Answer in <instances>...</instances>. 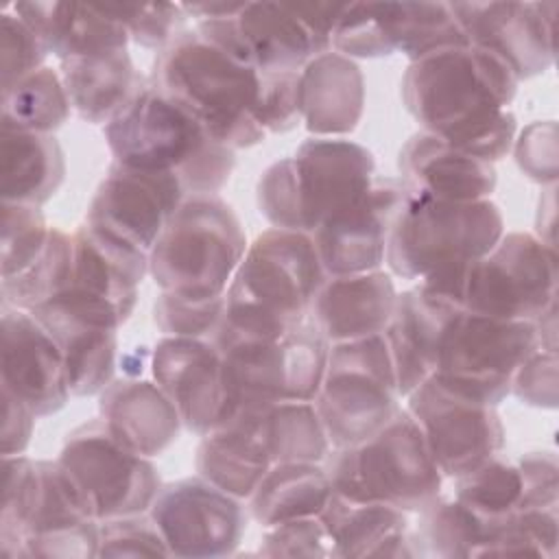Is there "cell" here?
Wrapping results in <instances>:
<instances>
[{"label": "cell", "instance_id": "1", "mask_svg": "<svg viewBox=\"0 0 559 559\" xmlns=\"http://www.w3.org/2000/svg\"><path fill=\"white\" fill-rule=\"evenodd\" d=\"M518 79L496 55L476 46H450L408 63L402 100L421 131L485 162L502 159L515 142L509 109Z\"/></svg>", "mask_w": 559, "mask_h": 559}, {"label": "cell", "instance_id": "2", "mask_svg": "<svg viewBox=\"0 0 559 559\" xmlns=\"http://www.w3.org/2000/svg\"><path fill=\"white\" fill-rule=\"evenodd\" d=\"M114 162L175 175L188 194H216L231 177L234 151L157 87H142L105 124Z\"/></svg>", "mask_w": 559, "mask_h": 559}, {"label": "cell", "instance_id": "3", "mask_svg": "<svg viewBox=\"0 0 559 559\" xmlns=\"http://www.w3.org/2000/svg\"><path fill=\"white\" fill-rule=\"evenodd\" d=\"M153 87L190 111L231 151L255 146L266 135L255 120L260 70L205 41L197 31L177 35L159 52Z\"/></svg>", "mask_w": 559, "mask_h": 559}, {"label": "cell", "instance_id": "4", "mask_svg": "<svg viewBox=\"0 0 559 559\" xmlns=\"http://www.w3.org/2000/svg\"><path fill=\"white\" fill-rule=\"evenodd\" d=\"M373 170V155L362 144L310 138L293 157L277 159L262 173L258 210L277 229L312 234L371 190Z\"/></svg>", "mask_w": 559, "mask_h": 559}, {"label": "cell", "instance_id": "5", "mask_svg": "<svg viewBox=\"0 0 559 559\" xmlns=\"http://www.w3.org/2000/svg\"><path fill=\"white\" fill-rule=\"evenodd\" d=\"M325 277L310 234L266 229L245 251L223 319L238 330L284 334L306 321Z\"/></svg>", "mask_w": 559, "mask_h": 559}, {"label": "cell", "instance_id": "6", "mask_svg": "<svg viewBox=\"0 0 559 559\" xmlns=\"http://www.w3.org/2000/svg\"><path fill=\"white\" fill-rule=\"evenodd\" d=\"M247 238L218 194H190L148 251V275L162 293L188 301L223 297L245 258Z\"/></svg>", "mask_w": 559, "mask_h": 559}, {"label": "cell", "instance_id": "7", "mask_svg": "<svg viewBox=\"0 0 559 559\" xmlns=\"http://www.w3.org/2000/svg\"><path fill=\"white\" fill-rule=\"evenodd\" d=\"M223 356L227 386L240 408H262L277 402H314L330 343L312 321H301L284 334L238 330L225 319L212 336Z\"/></svg>", "mask_w": 559, "mask_h": 559}, {"label": "cell", "instance_id": "8", "mask_svg": "<svg viewBox=\"0 0 559 559\" xmlns=\"http://www.w3.org/2000/svg\"><path fill=\"white\" fill-rule=\"evenodd\" d=\"M332 491L354 502H382L402 511H424L439 500V472L419 424L397 411L369 439L334 450L325 467Z\"/></svg>", "mask_w": 559, "mask_h": 559}, {"label": "cell", "instance_id": "9", "mask_svg": "<svg viewBox=\"0 0 559 559\" xmlns=\"http://www.w3.org/2000/svg\"><path fill=\"white\" fill-rule=\"evenodd\" d=\"M504 234L500 207L489 201H443L411 192L393 223L384 262L404 280L487 255Z\"/></svg>", "mask_w": 559, "mask_h": 559}, {"label": "cell", "instance_id": "10", "mask_svg": "<svg viewBox=\"0 0 559 559\" xmlns=\"http://www.w3.org/2000/svg\"><path fill=\"white\" fill-rule=\"evenodd\" d=\"M397 380L384 334L332 343L314 408L334 450L356 445L393 419Z\"/></svg>", "mask_w": 559, "mask_h": 559}, {"label": "cell", "instance_id": "11", "mask_svg": "<svg viewBox=\"0 0 559 559\" xmlns=\"http://www.w3.org/2000/svg\"><path fill=\"white\" fill-rule=\"evenodd\" d=\"M537 347L533 321H507L454 310L439 334L432 378L476 402L498 406L511 380Z\"/></svg>", "mask_w": 559, "mask_h": 559}, {"label": "cell", "instance_id": "12", "mask_svg": "<svg viewBox=\"0 0 559 559\" xmlns=\"http://www.w3.org/2000/svg\"><path fill=\"white\" fill-rule=\"evenodd\" d=\"M557 297V253L533 234H502L496 247L467 264L461 310L507 321H535Z\"/></svg>", "mask_w": 559, "mask_h": 559}, {"label": "cell", "instance_id": "13", "mask_svg": "<svg viewBox=\"0 0 559 559\" xmlns=\"http://www.w3.org/2000/svg\"><path fill=\"white\" fill-rule=\"evenodd\" d=\"M57 461L96 522L146 513L162 489L148 456L120 443L103 419L74 428Z\"/></svg>", "mask_w": 559, "mask_h": 559}, {"label": "cell", "instance_id": "14", "mask_svg": "<svg viewBox=\"0 0 559 559\" xmlns=\"http://www.w3.org/2000/svg\"><path fill=\"white\" fill-rule=\"evenodd\" d=\"M332 46L349 59L402 52L415 61L467 39L448 2H349Z\"/></svg>", "mask_w": 559, "mask_h": 559}, {"label": "cell", "instance_id": "15", "mask_svg": "<svg viewBox=\"0 0 559 559\" xmlns=\"http://www.w3.org/2000/svg\"><path fill=\"white\" fill-rule=\"evenodd\" d=\"M406 397V411L419 424L443 476L459 478L504 448V426L496 406L465 397L432 376Z\"/></svg>", "mask_w": 559, "mask_h": 559}, {"label": "cell", "instance_id": "16", "mask_svg": "<svg viewBox=\"0 0 559 559\" xmlns=\"http://www.w3.org/2000/svg\"><path fill=\"white\" fill-rule=\"evenodd\" d=\"M148 515L157 524L170 557L210 559L231 555L247 528L240 500L201 476L162 487Z\"/></svg>", "mask_w": 559, "mask_h": 559}, {"label": "cell", "instance_id": "17", "mask_svg": "<svg viewBox=\"0 0 559 559\" xmlns=\"http://www.w3.org/2000/svg\"><path fill=\"white\" fill-rule=\"evenodd\" d=\"M151 371L181 424L201 437L242 411L227 386L223 356L205 338L164 336L151 352Z\"/></svg>", "mask_w": 559, "mask_h": 559}, {"label": "cell", "instance_id": "18", "mask_svg": "<svg viewBox=\"0 0 559 559\" xmlns=\"http://www.w3.org/2000/svg\"><path fill=\"white\" fill-rule=\"evenodd\" d=\"M450 11L467 44L502 59L518 81L555 59L557 2H454Z\"/></svg>", "mask_w": 559, "mask_h": 559}, {"label": "cell", "instance_id": "19", "mask_svg": "<svg viewBox=\"0 0 559 559\" xmlns=\"http://www.w3.org/2000/svg\"><path fill=\"white\" fill-rule=\"evenodd\" d=\"M186 194L183 183L170 173L140 170L114 162L87 207V223L148 253Z\"/></svg>", "mask_w": 559, "mask_h": 559}, {"label": "cell", "instance_id": "20", "mask_svg": "<svg viewBox=\"0 0 559 559\" xmlns=\"http://www.w3.org/2000/svg\"><path fill=\"white\" fill-rule=\"evenodd\" d=\"M406 194L408 188L402 181H376L356 205L321 223L310 234L328 277L380 269Z\"/></svg>", "mask_w": 559, "mask_h": 559}, {"label": "cell", "instance_id": "21", "mask_svg": "<svg viewBox=\"0 0 559 559\" xmlns=\"http://www.w3.org/2000/svg\"><path fill=\"white\" fill-rule=\"evenodd\" d=\"M2 386L37 417L66 406L70 397L61 352L50 332L26 310L2 304Z\"/></svg>", "mask_w": 559, "mask_h": 559}, {"label": "cell", "instance_id": "22", "mask_svg": "<svg viewBox=\"0 0 559 559\" xmlns=\"http://www.w3.org/2000/svg\"><path fill=\"white\" fill-rule=\"evenodd\" d=\"M96 524L59 461H37L20 557H98Z\"/></svg>", "mask_w": 559, "mask_h": 559}, {"label": "cell", "instance_id": "23", "mask_svg": "<svg viewBox=\"0 0 559 559\" xmlns=\"http://www.w3.org/2000/svg\"><path fill=\"white\" fill-rule=\"evenodd\" d=\"M395 299V284L380 269L325 277L312 301L310 321L330 345L384 334Z\"/></svg>", "mask_w": 559, "mask_h": 559}, {"label": "cell", "instance_id": "24", "mask_svg": "<svg viewBox=\"0 0 559 559\" xmlns=\"http://www.w3.org/2000/svg\"><path fill=\"white\" fill-rule=\"evenodd\" d=\"M402 183L411 192L443 201H483L496 190V166L467 155L445 140L419 131L400 151L397 157Z\"/></svg>", "mask_w": 559, "mask_h": 559}, {"label": "cell", "instance_id": "25", "mask_svg": "<svg viewBox=\"0 0 559 559\" xmlns=\"http://www.w3.org/2000/svg\"><path fill=\"white\" fill-rule=\"evenodd\" d=\"M109 432L142 456L162 454L177 437L181 417L157 382L122 378L109 382L98 400Z\"/></svg>", "mask_w": 559, "mask_h": 559}, {"label": "cell", "instance_id": "26", "mask_svg": "<svg viewBox=\"0 0 559 559\" xmlns=\"http://www.w3.org/2000/svg\"><path fill=\"white\" fill-rule=\"evenodd\" d=\"M365 109L360 68L341 52H323L299 72V111L314 138L352 133Z\"/></svg>", "mask_w": 559, "mask_h": 559}, {"label": "cell", "instance_id": "27", "mask_svg": "<svg viewBox=\"0 0 559 559\" xmlns=\"http://www.w3.org/2000/svg\"><path fill=\"white\" fill-rule=\"evenodd\" d=\"M72 245L70 286L133 310L138 288L148 273V253L92 223L81 225L72 234Z\"/></svg>", "mask_w": 559, "mask_h": 559}, {"label": "cell", "instance_id": "28", "mask_svg": "<svg viewBox=\"0 0 559 559\" xmlns=\"http://www.w3.org/2000/svg\"><path fill=\"white\" fill-rule=\"evenodd\" d=\"M262 408H242L229 424L203 435L197 448L199 476L238 500H249L273 465L260 432Z\"/></svg>", "mask_w": 559, "mask_h": 559}, {"label": "cell", "instance_id": "29", "mask_svg": "<svg viewBox=\"0 0 559 559\" xmlns=\"http://www.w3.org/2000/svg\"><path fill=\"white\" fill-rule=\"evenodd\" d=\"M46 50L55 57L72 59L127 48L129 33L109 17L100 4L81 2H17L11 4Z\"/></svg>", "mask_w": 559, "mask_h": 559}, {"label": "cell", "instance_id": "30", "mask_svg": "<svg viewBox=\"0 0 559 559\" xmlns=\"http://www.w3.org/2000/svg\"><path fill=\"white\" fill-rule=\"evenodd\" d=\"M454 310L461 308H452L424 295L419 286L397 293L384 338L391 352L400 397H406L432 376L439 334Z\"/></svg>", "mask_w": 559, "mask_h": 559}, {"label": "cell", "instance_id": "31", "mask_svg": "<svg viewBox=\"0 0 559 559\" xmlns=\"http://www.w3.org/2000/svg\"><path fill=\"white\" fill-rule=\"evenodd\" d=\"M236 22L260 72H299L310 59L330 52L290 2H245Z\"/></svg>", "mask_w": 559, "mask_h": 559}, {"label": "cell", "instance_id": "32", "mask_svg": "<svg viewBox=\"0 0 559 559\" xmlns=\"http://www.w3.org/2000/svg\"><path fill=\"white\" fill-rule=\"evenodd\" d=\"M31 314L50 332L61 352L70 395H96L111 382L118 330L87 321L52 301Z\"/></svg>", "mask_w": 559, "mask_h": 559}, {"label": "cell", "instance_id": "33", "mask_svg": "<svg viewBox=\"0 0 559 559\" xmlns=\"http://www.w3.org/2000/svg\"><path fill=\"white\" fill-rule=\"evenodd\" d=\"M334 557H406L408 520L406 511L382 502H354L332 491L319 513Z\"/></svg>", "mask_w": 559, "mask_h": 559}, {"label": "cell", "instance_id": "34", "mask_svg": "<svg viewBox=\"0 0 559 559\" xmlns=\"http://www.w3.org/2000/svg\"><path fill=\"white\" fill-rule=\"evenodd\" d=\"M72 109L92 124H109L142 90L127 48L61 61Z\"/></svg>", "mask_w": 559, "mask_h": 559}, {"label": "cell", "instance_id": "35", "mask_svg": "<svg viewBox=\"0 0 559 559\" xmlns=\"http://www.w3.org/2000/svg\"><path fill=\"white\" fill-rule=\"evenodd\" d=\"M66 159L52 133L0 127V192L4 203L41 205L63 183Z\"/></svg>", "mask_w": 559, "mask_h": 559}, {"label": "cell", "instance_id": "36", "mask_svg": "<svg viewBox=\"0 0 559 559\" xmlns=\"http://www.w3.org/2000/svg\"><path fill=\"white\" fill-rule=\"evenodd\" d=\"M332 496V483L319 463H275L249 498L251 518L264 528L319 515Z\"/></svg>", "mask_w": 559, "mask_h": 559}, {"label": "cell", "instance_id": "37", "mask_svg": "<svg viewBox=\"0 0 559 559\" xmlns=\"http://www.w3.org/2000/svg\"><path fill=\"white\" fill-rule=\"evenodd\" d=\"M260 432L275 463H319L330 441L312 402H277L262 408Z\"/></svg>", "mask_w": 559, "mask_h": 559}, {"label": "cell", "instance_id": "38", "mask_svg": "<svg viewBox=\"0 0 559 559\" xmlns=\"http://www.w3.org/2000/svg\"><path fill=\"white\" fill-rule=\"evenodd\" d=\"M70 98L61 74L44 66L11 87L2 90L0 127L52 133L70 116Z\"/></svg>", "mask_w": 559, "mask_h": 559}, {"label": "cell", "instance_id": "39", "mask_svg": "<svg viewBox=\"0 0 559 559\" xmlns=\"http://www.w3.org/2000/svg\"><path fill=\"white\" fill-rule=\"evenodd\" d=\"M496 524L498 520L478 515L456 498L435 500L419 511L417 539L437 557H483Z\"/></svg>", "mask_w": 559, "mask_h": 559}, {"label": "cell", "instance_id": "40", "mask_svg": "<svg viewBox=\"0 0 559 559\" xmlns=\"http://www.w3.org/2000/svg\"><path fill=\"white\" fill-rule=\"evenodd\" d=\"M74 245L72 236L50 227L39 258L13 277L2 280V304L17 310H35L72 284Z\"/></svg>", "mask_w": 559, "mask_h": 559}, {"label": "cell", "instance_id": "41", "mask_svg": "<svg viewBox=\"0 0 559 559\" xmlns=\"http://www.w3.org/2000/svg\"><path fill=\"white\" fill-rule=\"evenodd\" d=\"M454 498L487 520H500L520 507V469L493 456L456 478Z\"/></svg>", "mask_w": 559, "mask_h": 559}, {"label": "cell", "instance_id": "42", "mask_svg": "<svg viewBox=\"0 0 559 559\" xmlns=\"http://www.w3.org/2000/svg\"><path fill=\"white\" fill-rule=\"evenodd\" d=\"M37 483V461L17 454L2 456V509H0V555L20 557L26 518Z\"/></svg>", "mask_w": 559, "mask_h": 559}, {"label": "cell", "instance_id": "43", "mask_svg": "<svg viewBox=\"0 0 559 559\" xmlns=\"http://www.w3.org/2000/svg\"><path fill=\"white\" fill-rule=\"evenodd\" d=\"M50 227L37 205L4 203L0 227V269L2 280L28 269L48 242Z\"/></svg>", "mask_w": 559, "mask_h": 559}, {"label": "cell", "instance_id": "44", "mask_svg": "<svg viewBox=\"0 0 559 559\" xmlns=\"http://www.w3.org/2000/svg\"><path fill=\"white\" fill-rule=\"evenodd\" d=\"M100 9L120 22L129 33V39L144 48H166L177 35L179 24L183 22V11L173 2H109Z\"/></svg>", "mask_w": 559, "mask_h": 559}, {"label": "cell", "instance_id": "45", "mask_svg": "<svg viewBox=\"0 0 559 559\" xmlns=\"http://www.w3.org/2000/svg\"><path fill=\"white\" fill-rule=\"evenodd\" d=\"M227 310V297L210 301H188L162 293L153 304V319L166 336L205 338L214 336Z\"/></svg>", "mask_w": 559, "mask_h": 559}, {"label": "cell", "instance_id": "46", "mask_svg": "<svg viewBox=\"0 0 559 559\" xmlns=\"http://www.w3.org/2000/svg\"><path fill=\"white\" fill-rule=\"evenodd\" d=\"M98 557H170L151 515H124L98 526Z\"/></svg>", "mask_w": 559, "mask_h": 559}, {"label": "cell", "instance_id": "47", "mask_svg": "<svg viewBox=\"0 0 559 559\" xmlns=\"http://www.w3.org/2000/svg\"><path fill=\"white\" fill-rule=\"evenodd\" d=\"M48 50L35 31L7 9L0 15V76L2 90L44 68Z\"/></svg>", "mask_w": 559, "mask_h": 559}, {"label": "cell", "instance_id": "48", "mask_svg": "<svg viewBox=\"0 0 559 559\" xmlns=\"http://www.w3.org/2000/svg\"><path fill=\"white\" fill-rule=\"evenodd\" d=\"M260 555L264 557H334L332 539L319 520L299 518L269 526L262 542Z\"/></svg>", "mask_w": 559, "mask_h": 559}, {"label": "cell", "instance_id": "49", "mask_svg": "<svg viewBox=\"0 0 559 559\" xmlns=\"http://www.w3.org/2000/svg\"><path fill=\"white\" fill-rule=\"evenodd\" d=\"M299 72H260L262 87L255 120L264 133H286L301 122Z\"/></svg>", "mask_w": 559, "mask_h": 559}, {"label": "cell", "instance_id": "50", "mask_svg": "<svg viewBox=\"0 0 559 559\" xmlns=\"http://www.w3.org/2000/svg\"><path fill=\"white\" fill-rule=\"evenodd\" d=\"M513 153L520 170L537 181L550 183L557 181V124L555 120L528 124L520 138L513 142Z\"/></svg>", "mask_w": 559, "mask_h": 559}, {"label": "cell", "instance_id": "51", "mask_svg": "<svg viewBox=\"0 0 559 559\" xmlns=\"http://www.w3.org/2000/svg\"><path fill=\"white\" fill-rule=\"evenodd\" d=\"M511 393L524 404L537 408L557 406V349L535 347L518 367L511 380Z\"/></svg>", "mask_w": 559, "mask_h": 559}, {"label": "cell", "instance_id": "52", "mask_svg": "<svg viewBox=\"0 0 559 559\" xmlns=\"http://www.w3.org/2000/svg\"><path fill=\"white\" fill-rule=\"evenodd\" d=\"M522 478V498L518 509L557 507L559 496V463L555 452H528L518 461Z\"/></svg>", "mask_w": 559, "mask_h": 559}, {"label": "cell", "instance_id": "53", "mask_svg": "<svg viewBox=\"0 0 559 559\" xmlns=\"http://www.w3.org/2000/svg\"><path fill=\"white\" fill-rule=\"evenodd\" d=\"M35 413L9 389L2 386V424H0V454L17 456L31 443Z\"/></svg>", "mask_w": 559, "mask_h": 559}]
</instances>
